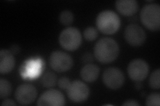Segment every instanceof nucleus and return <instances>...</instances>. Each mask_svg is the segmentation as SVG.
I'll return each mask as SVG.
<instances>
[{"label":"nucleus","instance_id":"obj_7","mask_svg":"<svg viewBox=\"0 0 160 106\" xmlns=\"http://www.w3.org/2000/svg\"><path fill=\"white\" fill-rule=\"evenodd\" d=\"M103 82L108 88L117 90L121 88L124 84V74L120 69L116 67H109L103 73Z\"/></svg>","mask_w":160,"mask_h":106},{"label":"nucleus","instance_id":"obj_19","mask_svg":"<svg viewBox=\"0 0 160 106\" xmlns=\"http://www.w3.org/2000/svg\"><path fill=\"white\" fill-rule=\"evenodd\" d=\"M83 36L87 41H93L98 36V30L93 27H87L83 32Z\"/></svg>","mask_w":160,"mask_h":106},{"label":"nucleus","instance_id":"obj_21","mask_svg":"<svg viewBox=\"0 0 160 106\" xmlns=\"http://www.w3.org/2000/svg\"><path fill=\"white\" fill-rule=\"evenodd\" d=\"M70 84H71V82L69 79L66 77H62L58 80V86L63 90H67Z\"/></svg>","mask_w":160,"mask_h":106},{"label":"nucleus","instance_id":"obj_8","mask_svg":"<svg viewBox=\"0 0 160 106\" xmlns=\"http://www.w3.org/2000/svg\"><path fill=\"white\" fill-rule=\"evenodd\" d=\"M124 37L130 45L133 47H139L145 43L146 34L139 25L130 24L125 29Z\"/></svg>","mask_w":160,"mask_h":106},{"label":"nucleus","instance_id":"obj_22","mask_svg":"<svg viewBox=\"0 0 160 106\" xmlns=\"http://www.w3.org/2000/svg\"><path fill=\"white\" fill-rule=\"evenodd\" d=\"M82 62L84 64H92L93 62V57L92 54L89 53H85L82 57Z\"/></svg>","mask_w":160,"mask_h":106},{"label":"nucleus","instance_id":"obj_18","mask_svg":"<svg viewBox=\"0 0 160 106\" xmlns=\"http://www.w3.org/2000/svg\"><path fill=\"white\" fill-rule=\"evenodd\" d=\"M160 70L159 69H157L152 72V74L150 76L149 80V84L150 87L153 89H159L160 88Z\"/></svg>","mask_w":160,"mask_h":106},{"label":"nucleus","instance_id":"obj_2","mask_svg":"<svg viewBox=\"0 0 160 106\" xmlns=\"http://www.w3.org/2000/svg\"><path fill=\"white\" fill-rule=\"evenodd\" d=\"M96 23L100 32L106 35H113L119 30L121 21L116 13L111 10H105L99 13Z\"/></svg>","mask_w":160,"mask_h":106},{"label":"nucleus","instance_id":"obj_9","mask_svg":"<svg viewBox=\"0 0 160 106\" xmlns=\"http://www.w3.org/2000/svg\"><path fill=\"white\" fill-rule=\"evenodd\" d=\"M129 78L133 81L142 82L146 79L149 73V66L143 59L133 60L128 67Z\"/></svg>","mask_w":160,"mask_h":106},{"label":"nucleus","instance_id":"obj_3","mask_svg":"<svg viewBox=\"0 0 160 106\" xmlns=\"http://www.w3.org/2000/svg\"><path fill=\"white\" fill-rule=\"evenodd\" d=\"M142 24L149 30L157 31L160 29V6L158 3L147 4L140 12Z\"/></svg>","mask_w":160,"mask_h":106},{"label":"nucleus","instance_id":"obj_5","mask_svg":"<svg viewBox=\"0 0 160 106\" xmlns=\"http://www.w3.org/2000/svg\"><path fill=\"white\" fill-rule=\"evenodd\" d=\"M73 59L66 53L56 50L53 52L49 57V65L53 70L58 72H65L73 67Z\"/></svg>","mask_w":160,"mask_h":106},{"label":"nucleus","instance_id":"obj_13","mask_svg":"<svg viewBox=\"0 0 160 106\" xmlns=\"http://www.w3.org/2000/svg\"><path fill=\"white\" fill-rule=\"evenodd\" d=\"M13 54L10 50L2 49L0 51V72L6 74L11 72L15 67Z\"/></svg>","mask_w":160,"mask_h":106},{"label":"nucleus","instance_id":"obj_12","mask_svg":"<svg viewBox=\"0 0 160 106\" xmlns=\"http://www.w3.org/2000/svg\"><path fill=\"white\" fill-rule=\"evenodd\" d=\"M116 7L119 13L125 16H131L138 10V3L136 0H118Z\"/></svg>","mask_w":160,"mask_h":106},{"label":"nucleus","instance_id":"obj_16","mask_svg":"<svg viewBox=\"0 0 160 106\" xmlns=\"http://www.w3.org/2000/svg\"><path fill=\"white\" fill-rule=\"evenodd\" d=\"M12 90V84L8 80L1 78L0 80V98L4 99L11 94Z\"/></svg>","mask_w":160,"mask_h":106},{"label":"nucleus","instance_id":"obj_17","mask_svg":"<svg viewBox=\"0 0 160 106\" xmlns=\"http://www.w3.org/2000/svg\"><path fill=\"white\" fill-rule=\"evenodd\" d=\"M59 21L65 26H69L73 21V14L69 10H64L59 15Z\"/></svg>","mask_w":160,"mask_h":106},{"label":"nucleus","instance_id":"obj_26","mask_svg":"<svg viewBox=\"0 0 160 106\" xmlns=\"http://www.w3.org/2000/svg\"><path fill=\"white\" fill-rule=\"evenodd\" d=\"M136 88L137 90H139L142 88V84L140 83V82H137V83L136 84Z\"/></svg>","mask_w":160,"mask_h":106},{"label":"nucleus","instance_id":"obj_10","mask_svg":"<svg viewBox=\"0 0 160 106\" xmlns=\"http://www.w3.org/2000/svg\"><path fill=\"white\" fill-rule=\"evenodd\" d=\"M38 92L36 87L30 84H21L15 92V98L21 105H27L32 104L36 100Z\"/></svg>","mask_w":160,"mask_h":106},{"label":"nucleus","instance_id":"obj_14","mask_svg":"<svg viewBox=\"0 0 160 106\" xmlns=\"http://www.w3.org/2000/svg\"><path fill=\"white\" fill-rule=\"evenodd\" d=\"M99 74V68L97 65L88 64L81 70L80 75L82 78L87 82H93L98 79Z\"/></svg>","mask_w":160,"mask_h":106},{"label":"nucleus","instance_id":"obj_24","mask_svg":"<svg viewBox=\"0 0 160 106\" xmlns=\"http://www.w3.org/2000/svg\"><path fill=\"white\" fill-rule=\"evenodd\" d=\"M2 105L3 106H12V105H16V104L14 102V101L10 99H7L3 101L2 103Z\"/></svg>","mask_w":160,"mask_h":106},{"label":"nucleus","instance_id":"obj_20","mask_svg":"<svg viewBox=\"0 0 160 106\" xmlns=\"http://www.w3.org/2000/svg\"><path fill=\"white\" fill-rule=\"evenodd\" d=\"M146 105L148 106H159L160 94L159 93H152L149 95L146 99Z\"/></svg>","mask_w":160,"mask_h":106},{"label":"nucleus","instance_id":"obj_11","mask_svg":"<svg viewBox=\"0 0 160 106\" xmlns=\"http://www.w3.org/2000/svg\"><path fill=\"white\" fill-rule=\"evenodd\" d=\"M66 104L63 94L57 90L51 89L43 92L38 100V105L62 106Z\"/></svg>","mask_w":160,"mask_h":106},{"label":"nucleus","instance_id":"obj_1","mask_svg":"<svg viewBox=\"0 0 160 106\" xmlns=\"http://www.w3.org/2000/svg\"><path fill=\"white\" fill-rule=\"evenodd\" d=\"M94 57L102 64L110 63L116 60L119 53L118 43L112 38L100 39L95 44Z\"/></svg>","mask_w":160,"mask_h":106},{"label":"nucleus","instance_id":"obj_6","mask_svg":"<svg viewBox=\"0 0 160 106\" xmlns=\"http://www.w3.org/2000/svg\"><path fill=\"white\" fill-rule=\"evenodd\" d=\"M66 90L68 98L76 103L85 102L89 95V87L80 80L72 82Z\"/></svg>","mask_w":160,"mask_h":106},{"label":"nucleus","instance_id":"obj_25","mask_svg":"<svg viewBox=\"0 0 160 106\" xmlns=\"http://www.w3.org/2000/svg\"><path fill=\"white\" fill-rule=\"evenodd\" d=\"M10 51H11L14 54H17L20 52L19 47L17 44H13V45H12L11 49H10Z\"/></svg>","mask_w":160,"mask_h":106},{"label":"nucleus","instance_id":"obj_23","mask_svg":"<svg viewBox=\"0 0 160 106\" xmlns=\"http://www.w3.org/2000/svg\"><path fill=\"white\" fill-rule=\"evenodd\" d=\"M123 105H130V106H136L139 105V104L137 102L136 100L134 99H129L127 100L123 104Z\"/></svg>","mask_w":160,"mask_h":106},{"label":"nucleus","instance_id":"obj_4","mask_svg":"<svg viewBox=\"0 0 160 106\" xmlns=\"http://www.w3.org/2000/svg\"><path fill=\"white\" fill-rule=\"evenodd\" d=\"M82 37L79 31L75 27H68L60 33L59 42L61 46L69 51L77 50L82 44Z\"/></svg>","mask_w":160,"mask_h":106},{"label":"nucleus","instance_id":"obj_15","mask_svg":"<svg viewBox=\"0 0 160 106\" xmlns=\"http://www.w3.org/2000/svg\"><path fill=\"white\" fill-rule=\"evenodd\" d=\"M57 76L52 71L45 73L41 80V83L45 88H52L56 84Z\"/></svg>","mask_w":160,"mask_h":106}]
</instances>
